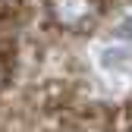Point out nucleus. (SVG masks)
<instances>
[{"instance_id":"f257e3e1","label":"nucleus","mask_w":132,"mask_h":132,"mask_svg":"<svg viewBox=\"0 0 132 132\" xmlns=\"http://www.w3.org/2000/svg\"><path fill=\"white\" fill-rule=\"evenodd\" d=\"M101 69L113 72V76H129L132 72V54H129V47H120V44L107 47V51L101 54Z\"/></svg>"}]
</instances>
